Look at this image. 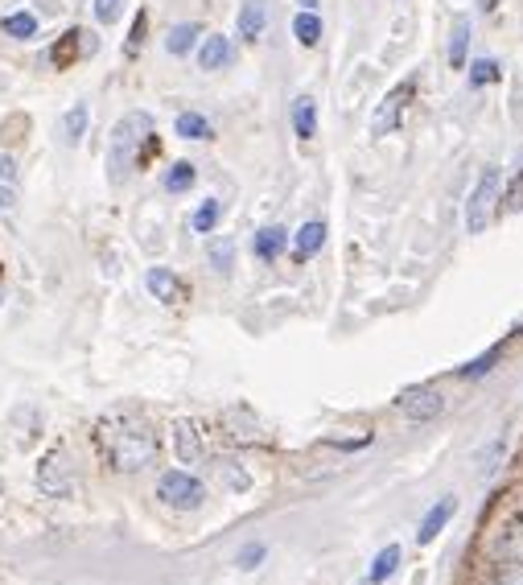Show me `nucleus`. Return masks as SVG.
I'll return each instance as SVG.
<instances>
[{
  "mask_svg": "<svg viewBox=\"0 0 523 585\" xmlns=\"http://www.w3.org/2000/svg\"><path fill=\"white\" fill-rule=\"evenodd\" d=\"M87 124H91V108H87V103H71V108L62 112V120H58V136H62V145H66V149L83 145Z\"/></svg>",
  "mask_w": 523,
  "mask_h": 585,
  "instance_id": "13",
  "label": "nucleus"
},
{
  "mask_svg": "<svg viewBox=\"0 0 523 585\" xmlns=\"http://www.w3.org/2000/svg\"><path fill=\"white\" fill-rule=\"evenodd\" d=\"M293 132L301 136V141H313V136H318V103H313L309 95L293 99Z\"/></svg>",
  "mask_w": 523,
  "mask_h": 585,
  "instance_id": "20",
  "label": "nucleus"
},
{
  "mask_svg": "<svg viewBox=\"0 0 523 585\" xmlns=\"http://www.w3.org/2000/svg\"><path fill=\"white\" fill-rule=\"evenodd\" d=\"M453 515H458V499H453V495L437 499V503L429 507V515L421 520V532H416V540H421V544H433L437 532H445V524L453 520Z\"/></svg>",
  "mask_w": 523,
  "mask_h": 585,
  "instance_id": "14",
  "label": "nucleus"
},
{
  "mask_svg": "<svg viewBox=\"0 0 523 585\" xmlns=\"http://www.w3.org/2000/svg\"><path fill=\"white\" fill-rule=\"evenodd\" d=\"M400 561H404V553H400V544H388V548H379V557L371 561V569H367V585H383L396 569H400Z\"/></svg>",
  "mask_w": 523,
  "mask_h": 585,
  "instance_id": "21",
  "label": "nucleus"
},
{
  "mask_svg": "<svg viewBox=\"0 0 523 585\" xmlns=\"http://www.w3.org/2000/svg\"><path fill=\"white\" fill-rule=\"evenodd\" d=\"M219 219H223V202H219V198H206L198 211L190 215V227H194L198 235H211V231L219 227Z\"/></svg>",
  "mask_w": 523,
  "mask_h": 585,
  "instance_id": "28",
  "label": "nucleus"
},
{
  "mask_svg": "<svg viewBox=\"0 0 523 585\" xmlns=\"http://www.w3.org/2000/svg\"><path fill=\"white\" fill-rule=\"evenodd\" d=\"M491 585H523V569H507V573H499Z\"/></svg>",
  "mask_w": 523,
  "mask_h": 585,
  "instance_id": "37",
  "label": "nucleus"
},
{
  "mask_svg": "<svg viewBox=\"0 0 523 585\" xmlns=\"http://www.w3.org/2000/svg\"><path fill=\"white\" fill-rule=\"evenodd\" d=\"M396 408L404 412L408 421H433V417L445 412V396L437 388H429V384H412V388H404L396 396Z\"/></svg>",
  "mask_w": 523,
  "mask_h": 585,
  "instance_id": "6",
  "label": "nucleus"
},
{
  "mask_svg": "<svg viewBox=\"0 0 523 585\" xmlns=\"http://www.w3.org/2000/svg\"><path fill=\"white\" fill-rule=\"evenodd\" d=\"M173 450H178V462L186 466H198L202 454H206V445H202V433L194 421H178L173 425Z\"/></svg>",
  "mask_w": 523,
  "mask_h": 585,
  "instance_id": "11",
  "label": "nucleus"
},
{
  "mask_svg": "<svg viewBox=\"0 0 523 585\" xmlns=\"http://www.w3.org/2000/svg\"><path fill=\"white\" fill-rule=\"evenodd\" d=\"M499 79H503V66H499L495 58L470 62V87H491V83H499Z\"/></svg>",
  "mask_w": 523,
  "mask_h": 585,
  "instance_id": "30",
  "label": "nucleus"
},
{
  "mask_svg": "<svg viewBox=\"0 0 523 585\" xmlns=\"http://www.w3.org/2000/svg\"><path fill=\"white\" fill-rule=\"evenodd\" d=\"M412 99V83H404V87H396L388 99L379 103V112L371 116V136H388L396 124H400V112H404V103Z\"/></svg>",
  "mask_w": 523,
  "mask_h": 585,
  "instance_id": "8",
  "label": "nucleus"
},
{
  "mask_svg": "<svg viewBox=\"0 0 523 585\" xmlns=\"http://www.w3.org/2000/svg\"><path fill=\"white\" fill-rule=\"evenodd\" d=\"M149 153H157V124L149 112H128L108 141V178L120 186L128 178V169L145 165Z\"/></svg>",
  "mask_w": 523,
  "mask_h": 585,
  "instance_id": "2",
  "label": "nucleus"
},
{
  "mask_svg": "<svg viewBox=\"0 0 523 585\" xmlns=\"http://www.w3.org/2000/svg\"><path fill=\"white\" fill-rule=\"evenodd\" d=\"M301 5H305V9H318V5H322V0H301Z\"/></svg>",
  "mask_w": 523,
  "mask_h": 585,
  "instance_id": "39",
  "label": "nucleus"
},
{
  "mask_svg": "<svg viewBox=\"0 0 523 585\" xmlns=\"http://www.w3.org/2000/svg\"><path fill=\"white\" fill-rule=\"evenodd\" d=\"M145 25H149V17H145V13H136V17H132L128 42H124V58H136V54H141V46H145Z\"/></svg>",
  "mask_w": 523,
  "mask_h": 585,
  "instance_id": "33",
  "label": "nucleus"
},
{
  "mask_svg": "<svg viewBox=\"0 0 523 585\" xmlns=\"http://www.w3.org/2000/svg\"><path fill=\"white\" fill-rule=\"evenodd\" d=\"M264 25H268V9H264V0H248V5L239 9V21H235L239 38H243V42H256L260 33H264Z\"/></svg>",
  "mask_w": 523,
  "mask_h": 585,
  "instance_id": "19",
  "label": "nucleus"
},
{
  "mask_svg": "<svg viewBox=\"0 0 523 585\" xmlns=\"http://www.w3.org/2000/svg\"><path fill=\"white\" fill-rule=\"evenodd\" d=\"M0 301H5V289H0Z\"/></svg>",
  "mask_w": 523,
  "mask_h": 585,
  "instance_id": "41",
  "label": "nucleus"
},
{
  "mask_svg": "<svg viewBox=\"0 0 523 585\" xmlns=\"http://www.w3.org/2000/svg\"><path fill=\"white\" fill-rule=\"evenodd\" d=\"M499 202H507V211H523V169H519V178L503 190V198Z\"/></svg>",
  "mask_w": 523,
  "mask_h": 585,
  "instance_id": "35",
  "label": "nucleus"
},
{
  "mask_svg": "<svg viewBox=\"0 0 523 585\" xmlns=\"http://www.w3.org/2000/svg\"><path fill=\"white\" fill-rule=\"evenodd\" d=\"M466 46H470V21L466 17H458L453 21V38H449V66H466Z\"/></svg>",
  "mask_w": 523,
  "mask_h": 585,
  "instance_id": "29",
  "label": "nucleus"
},
{
  "mask_svg": "<svg viewBox=\"0 0 523 585\" xmlns=\"http://www.w3.org/2000/svg\"><path fill=\"white\" fill-rule=\"evenodd\" d=\"M145 289H149L161 305H178V301L186 297V285L178 281V272H173V268H149V272H145Z\"/></svg>",
  "mask_w": 523,
  "mask_h": 585,
  "instance_id": "10",
  "label": "nucleus"
},
{
  "mask_svg": "<svg viewBox=\"0 0 523 585\" xmlns=\"http://www.w3.org/2000/svg\"><path fill=\"white\" fill-rule=\"evenodd\" d=\"M289 239H293V256L305 264V260H313V256L322 252V244H326V223H322V219H309V223H301Z\"/></svg>",
  "mask_w": 523,
  "mask_h": 585,
  "instance_id": "12",
  "label": "nucleus"
},
{
  "mask_svg": "<svg viewBox=\"0 0 523 585\" xmlns=\"http://www.w3.org/2000/svg\"><path fill=\"white\" fill-rule=\"evenodd\" d=\"M38 491L50 495V499H66V495L75 491V470H71V458H66V450H50L38 462Z\"/></svg>",
  "mask_w": 523,
  "mask_h": 585,
  "instance_id": "5",
  "label": "nucleus"
},
{
  "mask_svg": "<svg viewBox=\"0 0 523 585\" xmlns=\"http://www.w3.org/2000/svg\"><path fill=\"white\" fill-rule=\"evenodd\" d=\"M0 182H5V186L17 182V161H13L9 153H0Z\"/></svg>",
  "mask_w": 523,
  "mask_h": 585,
  "instance_id": "36",
  "label": "nucleus"
},
{
  "mask_svg": "<svg viewBox=\"0 0 523 585\" xmlns=\"http://www.w3.org/2000/svg\"><path fill=\"white\" fill-rule=\"evenodd\" d=\"M491 557L503 561V565H523V515H511V520L495 532Z\"/></svg>",
  "mask_w": 523,
  "mask_h": 585,
  "instance_id": "7",
  "label": "nucleus"
},
{
  "mask_svg": "<svg viewBox=\"0 0 523 585\" xmlns=\"http://www.w3.org/2000/svg\"><path fill=\"white\" fill-rule=\"evenodd\" d=\"M124 5L128 0H91V13H95L99 25H116L124 17Z\"/></svg>",
  "mask_w": 523,
  "mask_h": 585,
  "instance_id": "32",
  "label": "nucleus"
},
{
  "mask_svg": "<svg viewBox=\"0 0 523 585\" xmlns=\"http://www.w3.org/2000/svg\"><path fill=\"white\" fill-rule=\"evenodd\" d=\"M38 29H42V21H38V13H29V9L9 13L5 21H0V33H9V38H17V42H33L38 38Z\"/></svg>",
  "mask_w": 523,
  "mask_h": 585,
  "instance_id": "22",
  "label": "nucleus"
},
{
  "mask_svg": "<svg viewBox=\"0 0 523 585\" xmlns=\"http://www.w3.org/2000/svg\"><path fill=\"white\" fill-rule=\"evenodd\" d=\"M495 359H499V347H495V351H486V355H482V359H474V363H466L458 375H470V380H478V375L491 371V363H495Z\"/></svg>",
  "mask_w": 523,
  "mask_h": 585,
  "instance_id": "34",
  "label": "nucleus"
},
{
  "mask_svg": "<svg viewBox=\"0 0 523 585\" xmlns=\"http://www.w3.org/2000/svg\"><path fill=\"white\" fill-rule=\"evenodd\" d=\"M499 198H503V169L499 165H486L482 178L466 202V231L470 235H482L486 227L495 223V211H499Z\"/></svg>",
  "mask_w": 523,
  "mask_h": 585,
  "instance_id": "3",
  "label": "nucleus"
},
{
  "mask_svg": "<svg viewBox=\"0 0 523 585\" xmlns=\"http://www.w3.org/2000/svg\"><path fill=\"white\" fill-rule=\"evenodd\" d=\"M194 182H198V169H194L190 161H173V165L165 169V178H161V186H165L169 194H186Z\"/></svg>",
  "mask_w": 523,
  "mask_h": 585,
  "instance_id": "25",
  "label": "nucleus"
},
{
  "mask_svg": "<svg viewBox=\"0 0 523 585\" xmlns=\"http://www.w3.org/2000/svg\"><path fill=\"white\" fill-rule=\"evenodd\" d=\"M198 42H202V25H198V21H178V25L165 33V50H169L173 58H186Z\"/></svg>",
  "mask_w": 523,
  "mask_h": 585,
  "instance_id": "18",
  "label": "nucleus"
},
{
  "mask_svg": "<svg viewBox=\"0 0 523 585\" xmlns=\"http://www.w3.org/2000/svg\"><path fill=\"white\" fill-rule=\"evenodd\" d=\"M157 499L173 511H198L206 503V483L190 470H165L157 478Z\"/></svg>",
  "mask_w": 523,
  "mask_h": 585,
  "instance_id": "4",
  "label": "nucleus"
},
{
  "mask_svg": "<svg viewBox=\"0 0 523 585\" xmlns=\"http://www.w3.org/2000/svg\"><path fill=\"white\" fill-rule=\"evenodd\" d=\"M285 248H289V231L276 227V223H272V227H260L256 239H252V252H256V260H264V264H272Z\"/></svg>",
  "mask_w": 523,
  "mask_h": 585,
  "instance_id": "17",
  "label": "nucleus"
},
{
  "mask_svg": "<svg viewBox=\"0 0 523 585\" xmlns=\"http://www.w3.org/2000/svg\"><path fill=\"white\" fill-rule=\"evenodd\" d=\"M223 421H227V429H231L235 441H260V445L268 441L252 408H243V404H239V408H227V417H223Z\"/></svg>",
  "mask_w": 523,
  "mask_h": 585,
  "instance_id": "15",
  "label": "nucleus"
},
{
  "mask_svg": "<svg viewBox=\"0 0 523 585\" xmlns=\"http://www.w3.org/2000/svg\"><path fill=\"white\" fill-rule=\"evenodd\" d=\"M219 483H223L227 491L243 495V491L252 487V474L243 470V462H235V458H223V462H219Z\"/></svg>",
  "mask_w": 523,
  "mask_h": 585,
  "instance_id": "27",
  "label": "nucleus"
},
{
  "mask_svg": "<svg viewBox=\"0 0 523 585\" xmlns=\"http://www.w3.org/2000/svg\"><path fill=\"white\" fill-rule=\"evenodd\" d=\"M87 46L95 50V38L87 42V33H83V29H71V33H62V42L50 50V62L58 66V71H66V66H75V58H79Z\"/></svg>",
  "mask_w": 523,
  "mask_h": 585,
  "instance_id": "16",
  "label": "nucleus"
},
{
  "mask_svg": "<svg viewBox=\"0 0 523 585\" xmlns=\"http://www.w3.org/2000/svg\"><path fill=\"white\" fill-rule=\"evenodd\" d=\"M231 58H235L231 38H223V33H202V42H198V66L202 71H223V66H231Z\"/></svg>",
  "mask_w": 523,
  "mask_h": 585,
  "instance_id": "9",
  "label": "nucleus"
},
{
  "mask_svg": "<svg viewBox=\"0 0 523 585\" xmlns=\"http://www.w3.org/2000/svg\"><path fill=\"white\" fill-rule=\"evenodd\" d=\"M264 557H268V544H256V540H252V544H243L239 553H235V565H239L243 573H252V569L264 565Z\"/></svg>",
  "mask_w": 523,
  "mask_h": 585,
  "instance_id": "31",
  "label": "nucleus"
},
{
  "mask_svg": "<svg viewBox=\"0 0 523 585\" xmlns=\"http://www.w3.org/2000/svg\"><path fill=\"white\" fill-rule=\"evenodd\" d=\"M0 211H5V215L13 211V190L9 186H0Z\"/></svg>",
  "mask_w": 523,
  "mask_h": 585,
  "instance_id": "38",
  "label": "nucleus"
},
{
  "mask_svg": "<svg viewBox=\"0 0 523 585\" xmlns=\"http://www.w3.org/2000/svg\"><path fill=\"white\" fill-rule=\"evenodd\" d=\"M95 441H99L103 458L112 462V470H124V474H136V470L153 466V458H157V450H161V441H157L153 425L141 421V417H132V412H116V417H103L99 429H95Z\"/></svg>",
  "mask_w": 523,
  "mask_h": 585,
  "instance_id": "1",
  "label": "nucleus"
},
{
  "mask_svg": "<svg viewBox=\"0 0 523 585\" xmlns=\"http://www.w3.org/2000/svg\"><path fill=\"white\" fill-rule=\"evenodd\" d=\"M206 260H211V268L219 272V277H231L235 268V239L231 235H219L211 248H206Z\"/></svg>",
  "mask_w": 523,
  "mask_h": 585,
  "instance_id": "26",
  "label": "nucleus"
},
{
  "mask_svg": "<svg viewBox=\"0 0 523 585\" xmlns=\"http://www.w3.org/2000/svg\"><path fill=\"white\" fill-rule=\"evenodd\" d=\"M173 132H178L182 141H211V136H215V124L206 120L202 112H182L178 120H173Z\"/></svg>",
  "mask_w": 523,
  "mask_h": 585,
  "instance_id": "23",
  "label": "nucleus"
},
{
  "mask_svg": "<svg viewBox=\"0 0 523 585\" xmlns=\"http://www.w3.org/2000/svg\"><path fill=\"white\" fill-rule=\"evenodd\" d=\"M293 38L309 50V46H318L322 42V17L313 13V9H301L297 17H293Z\"/></svg>",
  "mask_w": 523,
  "mask_h": 585,
  "instance_id": "24",
  "label": "nucleus"
},
{
  "mask_svg": "<svg viewBox=\"0 0 523 585\" xmlns=\"http://www.w3.org/2000/svg\"><path fill=\"white\" fill-rule=\"evenodd\" d=\"M0 499H5V483H0Z\"/></svg>",
  "mask_w": 523,
  "mask_h": 585,
  "instance_id": "40",
  "label": "nucleus"
}]
</instances>
